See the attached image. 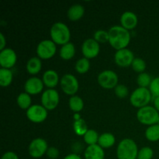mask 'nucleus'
<instances>
[{
  "mask_svg": "<svg viewBox=\"0 0 159 159\" xmlns=\"http://www.w3.org/2000/svg\"><path fill=\"white\" fill-rule=\"evenodd\" d=\"M119 77L114 71L104 70L97 76V82L102 88L105 89H112L118 85Z\"/></svg>",
  "mask_w": 159,
  "mask_h": 159,
  "instance_id": "423d86ee",
  "label": "nucleus"
},
{
  "mask_svg": "<svg viewBox=\"0 0 159 159\" xmlns=\"http://www.w3.org/2000/svg\"><path fill=\"white\" fill-rule=\"evenodd\" d=\"M154 156V151L150 147H143L138 151L137 159H152Z\"/></svg>",
  "mask_w": 159,
  "mask_h": 159,
  "instance_id": "473e14b6",
  "label": "nucleus"
},
{
  "mask_svg": "<svg viewBox=\"0 0 159 159\" xmlns=\"http://www.w3.org/2000/svg\"><path fill=\"white\" fill-rule=\"evenodd\" d=\"M137 119L141 124L147 126L157 124L159 119V112L152 106H146L138 109L137 112Z\"/></svg>",
  "mask_w": 159,
  "mask_h": 159,
  "instance_id": "20e7f679",
  "label": "nucleus"
},
{
  "mask_svg": "<svg viewBox=\"0 0 159 159\" xmlns=\"http://www.w3.org/2000/svg\"><path fill=\"white\" fill-rule=\"evenodd\" d=\"M85 14V8L81 4H74L70 6L67 12V16L71 21L81 20Z\"/></svg>",
  "mask_w": 159,
  "mask_h": 159,
  "instance_id": "6ab92c4d",
  "label": "nucleus"
},
{
  "mask_svg": "<svg viewBox=\"0 0 159 159\" xmlns=\"http://www.w3.org/2000/svg\"><path fill=\"white\" fill-rule=\"evenodd\" d=\"M46 155L49 159H57L59 157V151L55 147H49Z\"/></svg>",
  "mask_w": 159,
  "mask_h": 159,
  "instance_id": "c9c22d12",
  "label": "nucleus"
},
{
  "mask_svg": "<svg viewBox=\"0 0 159 159\" xmlns=\"http://www.w3.org/2000/svg\"><path fill=\"white\" fill-rule=\"evenodd\" d=\"M154 107L157 110V111L159 112V96L155 97L154 99Z\"/></svg>",
  "mask_w": 159,
  "mask_h": 159,
  "instance_id": "ea45409f",
  "label": "nucleus"
},
{
  "mask_svg": "<svg viewBox=\"0 0 159 159\" xmlns=\"http://www.w3.org/2000/svg\"><path fill=\"white\" fill-rule=\"evenodd\" d=\"M74 119H75V120H78L81 119V116H80V115H79V113H75V114H74Z\"/></svg>",
  "mask_w": 159,
  "mask_h": 159,
  "instance_id": "a19ab883",
  "label": "nucleus"
},
{
  "mask_svg": "<svg viewBox=\"0 0 159 159\" xmlns=\"http://www.w3.org/2000/svg\"><path fill=\"white\" fill-rule=\"evenodd\" d=\"M51 40L55 44L63 45L69 43L71 39V31L68 26L62 22H57L51 26L50 30Z\"/></svg>",
  "mask_w": 159,
  "mask_h": 159,
  "instance_id": "f03ea898",
  "label": "nucleus"
},
{
  "mask_svg": "<svg viewBox=\"0 0 159 159\" xmlns=\"http://www.w3.org/2000/svg\"><path fill=\"white\" fill-rule=\"evenodd\" d=\"M43 85L44 84H43L42 79L34 76L26 81L24 84V89L26 93L30 96H34V95L39 94L43 91Z\"/></svg>",
  "mask_w": 159,
  "mask_h": 159,
  "instance_id": "2eb2a0df",
  "label": "nucleus"
},
{
  "mask_svg": "<svg viewBox=\"0 0 159 159\" xmlns=\"http://www.w3.org/2000/svg\"><path fill=\"white\" fill-rule=\"evenodd\" d=\"M68 107H69L70 110L74 112L75 113H79L84 108L83 99L80 96H76V95L71 96L68 100Z\"/></svg>",
  "mask_w": 159,
  "mask_h": 159,
  "instance_id": "5701e85b",
  "label": "nucleus"
},
{
  "mask_svg": "<svg viewBox=\"0 0 159 159\" xmlns=\"http://www.w3.org/2000/svg\"><path fill=\"white\" fill-rule=\"evenodd\" d=\"M85 159H105V152L99 144L90 145L84 152Z\"/></svg>",
  "mask_w": 159,
  "mask_h": 159,
  "instance_id": "a211bd4d",
  "label": "nucleus"
},
{
  "mask_svg": "<svg viewBox=\"0 0 159 159\" xmlns=\"http://www.w3.org/2000/svg\"><path fill=\"white\" fill-rule=\"evenodd\" d=\"M120 26L125 28L127 30H133L138 26V16L131 11H126L123 12L121 15L120 19Z\"/></svg>",
  "mask_w": 159,
  "mask_h": 159,
  "instance_id": "dca6fc26",
  "label": "nucleus"
},
{
  "mask_svg": "<svg viewBox=\"0 0 159 159\" xmlns=\"http://www.w3.org/2000/svg\"><path fill=\"white\" fill-rule=\"evenodd\" d=\"M1 159H20L17 154L13 152H6L2 156Z\"/></svg>",
  "mask_w": 159,
  "mask_h": 159,
  "instance_id": "e433bc0d",
  "label": "nucleus"
},
{
  "mask_svg": "<svg viewBox=\"0 0 159 159\" xmlns=\"http://www.w3.org/2000/svg\"><path fill=\"white\" fill-rule=\"evenodd\" d=\"M149 90L154 97L159 96V77L152 79L150 86H149Z\"/></svg>",
  "mask_w": 159,
  "mask_h": 159,
  "instance_id": "f704fd0d",
  "label": "nucleus"
},
{
  "mask_svg": "<svg viewBox=\"0 0 159 159\" xmlns=\"http://www.w3.org/2000/svg\"><path fill=\"white\" fill-rule=\"evenodd\" d=\"M152 81V79L151 75L146 72L141 73L137 77V83L139 85V87H142V88H148L150 86Z\"/></svg>",
  "mask_w": 159,
  "mask_h": 159,
  "instance_id": "c756f323",
  "label": "nucleus"
},
{
  "mask_svg": "<svg viewBox=\"0 0 159 159\" xmlns=\"http://www.w3.org/2000/svg\"><path fill=\"white\" fill-rule=\"evenodd\" d=\"M75 71L79 74H85L86 72H88L90 68L89 59H87L85 57H82V58L79 59L75 62Z\"/></svg>",
  "mask_w": 159,
  "mask_h": 159,
  "instance_id": "cd10ccee",
  "label": "nucleus"
},
{
  "mask_svg": "<svg viewBox=\"0 0 159 159\" xmlns=\"http://www.w3.org/2000/svg\"><path fill=\"white\" fill-rule=\"evenodd\" d=\"M60 85L64 93L68 96H75L79 91V83L77 78L72 74H65L60 79Z\"/></svg>",
  "mask_w": 159,
  "mask_h": 159,
  "instance_id": "0eeeda50",
  "label": "nucleus"
},
{
  "mask_svg": "<svg viewBox=\"0 0 159 159\" xmlns=\"http://www.w3.org/2000/svg\"><path fill=\"white\" fill-rule=\"evenodd\" d=\"M100 52V45L93 38H88L84 40L82 44V53L87 59L95 58Z\"/></svg>",
  "mask_w": 159,
  "mask_h": 159,
  "instance_id": "f8f14e48",
  "label": "nucleus"
},
{
  "mask_svg": "<svg viewBox=\"0 0 159 159\" xmlns=\"http://www.w3.org/2000/svg\"><path fill=\"white\" fill-rule=\"evenodd\" d=\"M17 61L16 53L13 49L6 48L0 51V65L2 68L11 69Z\"/></svg>",
  "mask_w": 159,
  "mask_h": 159,
  "instance_id": "4468645a",
  "label": "nucleus"
},
{
  "mask_svg": "<svg viewBox=\"0 0 159 159\" xmlns=\"http://www.w3.org/2000/svg\"><path fill=\"white\" fill-rule=\"evenodd\" d=\"M0 41H1V43H0V50L2 51V50H4L6 48V39L2 33L0 34Z\"/></svg>",
  "mask_w": 159,
  "mask_h": 159,
  "instance_id": "4c0bfd02",
  "label": "nucleus"
},
{
  "mask_svg": "<svg viewBox=\"0 0 159 159\" xmlns=\"http://www.w3.org/2000/svg\"><path fill=\"white\" fill-rule=\"evenodd\" d=\"M48 110L38 104L32 105L26 112L27 119L34 124H40L45 121L48 118Z\"/></svg>",
  "mask_w": 159,
  "mask_h": 159,
  "instance_id": "9d476101",
  "label": "nucleus"
},
{
  "mask_svg": "<svg viewBox=\"0 0 159 159\" xmlns=\"http://www.w3.org/2000/svg\"><path fill=\"white\" fill-rule=\"evenodd\" d=\"M99 135L97 133V131L93 129H89L88 131L85 133V134L83 136L84 141L88 146L94 145V144H98V141H99Z\"/></svg>",
  "mask_w": 159,
  "mask_h": 159,
  "instance_id": "c85d7f7f",
  "label": "nucleus"
},
{
  "mask_svg": "<svg viewBox=\"0 0 159 159\" xmlns=\"http://www.w3.org/2000/svg\"><path fill=\"white\" fill-rule=\"evenodd\" d=\"M116 143V138L111 133H103L99 135L98 144L103 149L113 147Z\"/></svg>",
  "mask_w": 159,
  "mask_h": 159,
  "instance_id": "4be33fe9",
  "label": "nucleus"
},
{
  "mask_svg": "<svg viewBox=\"0 0 159 159\" xmlns=\"http://www.w3.org/2000/svg\"><path fill=\"white\" fill-rule=\"evenodd\" d=\"M93 39L99 43H109V32L104 30H98L93 34Z\"/></svg>",
  "mask_w": 159,
  "mask_h": 159,
  "instance_id": "2f4dec72",
  "label": "nucleus"
},
{
  "mask_svg": "<svg viewBox=\"0 0 159 159\" xmlns=\"http://www.w3.org/2000/svg\"><path fill=\"white\" fill-rule=\"evenodd\" d=\"M137 143L130 138H124L120 141L116 148L118 159H137L138 155Z\"/></svg>",
  "mask_w": 159,
  "mask_h": 159,
  "instance_id": "7ed1b4c3",
  "label": "nucleus"
},
{
  "mask_svg": "<svg viewBox=\"0 0 159 159\" xmlns=\"http://www.w3.org/2000/svg\"><path fill=\"white\" fill-rule=\"evenodd\" d=\"M48 148V142L43 138H37L30 143L28 146V152L32 158H40L47 153Z\"/></svg>",
  "mask_w": 159,
  "mask_h": 159,
  "instance_id": "9b49d317",
  "label": "nucleus"
},
{
  "mask_svg": "<svg viewBox=\"0 0 159 159\" xmlns=\"http://www.w3.org/2000/svg\"><path fill=\"white\" fill-rule=\"evenodd\" d=\"M40 101L41 105L48 110H54L57 108L60 101L58 92L54 89H48L42 93Z\"/></svg>",
  "mask_w": 159,
  "mask_h": 159,
  "instance_id": "6e6552de",
  "label": "nucleus"
},
{
  "mask_svg": "<svg viewBox=\"0 0 159 159\" xmlns=\"http://www.w3.org/2000/svg\"><path fill=\"white\" fill-rule=\"evenodd\" d=\"M145 138L148 141H152V142L159 141V125L158 124L149 126L146 129Z\"/></svg>",
  "mask_w": 159,
  "mask_h": 159,
  "instance_id": "a878e982",
  "label": "nucleus"
},
{
  "mask_svg": "<svg viewBox=\"0 0 159 159\" xmlns=\"http://www.w3.org/2000/svg\"><path fill=\"white\" fill-rule=\"evenodd\" d=\"M73 130L75 133L79 136H84L89 130L87 123L82 118L78 120H75L73 123Z\"/></svg>",
  "mask_w": 159,
  "mask_h": 159,
  "instance_id": "bb28decb",
  "label": "nucleus"
},
{
  "mask_svg": "<svg viewBox=\"0 0 159 159\" xmlns=\"http://www.w3.org/2000/svg\"><path fill=\"white\" fill-rule=\"evenodd\" d=\"M16 103L20 109L27 110L32 106L31 105L32 99H31L30 95L26 93V92L25 93H21L17 96Z\"/></svg>",
  "mask_w": 159,
  "mask_h": 159,
  "instance_id": "b1692460",
  "label": "nucleus"
},
{
  "mask_svg": "<svg viewBox=\"0 0 159 159\" xmlns=\"http://www.w3.org/2000/svg\"><path fill=\"white\" fill-rule=\"evenodd\" d=\"M114 93L115 95L118 98L124 99V98H126L129 95V89L125 85L118 84L116 86V88L114 89Z\"/></svg>",
  "mask_w": 159,
  "mask_h": 159,
  "instance_id": "72a5a7b5",
  "label": "nucleus"
},
{
  "mask_svg": "<svg viewBox=\"0 0 159 159\" xmlns=\"http://www.w3.org/2000/svg\"><path fill=\"white\" fill-rule=\"evenodd\" d=\"M42 81L46 87L48 89H54L57 85V84L60 82L58 74L56 71L52 69L47 70L43 73L42 76Z\"/></svg>",
  "mask_w": 159,
  "mask_h": 159,
  "instance_id": "f3484780",
  "label": "nucleus"
},
{
  "mask_svg": "<svg viewBox=\"0 0 159 159\" xmlns=\"http://www.w3.org/2000/svg\"><path fill=\"white\" fill-rule=\"evenodd\" d=\"M13 74L11 69L2 68L0 69V85L2 87H8L12 82Z\"/></svg>",
  "mask_w": 159,
  "mask_h": 159,
  "instance_id": "393cba45",
  "label": "nucleus"
},
{
  "mask_svg": "<svg viewBox=\"0 0 159 159\" xmlns=\"http://www.w3.org/2000/svg\"><path fill=\"white\" fill-rule=\"evenodd\" d=\"M152 96L149 89L138 87L130 94V102L135 108L141 109L148 105Z\"/></svg>",
  "mask_w": 159,
  "mask_h": 159,
  "instance_id": "39448f33",
  "label": "nucleus"
},
{
  "mask_svg": "<svg viewBox=\"0 0 159 159\" xmlns=\"http://www.w3.org/2000/svg\"><path fill=\"white\" fill-rule=\"evenodd\" d=\"M42 68L41 59L38 57H30L26 62V71L29 74L35 75L38 74Z\"/></svg>",
  "mask_w": 159,
  "mask_h": 159,
  "instance_id": "aec40b11",
  "label": "nucleus"
},
{
  "mask_svg": "<svg viewBox=\"0 0 159 159\" xmlns=\"http://www.w3.org/2000/svg\"><path fill=\"white\" fill-rule=\"evenodd\" d=\"M63 159H82L81 158V156H79V155L75 153H71L69 155H66Z\"/></svg>",
  "mask_w": 159,
  "mask_h": 159,
  "instance_id": "58836bf2",
  "label": "nucleus"
},
{
  "mask_svg": "<svg viewBox=\"0 0 159 159\" xmlns=\"http://www.w3.org/2000/svg\"><path fill=\"white\" fill-rule=\"evenodd\" d=\"M109 32V43L116 51L127 48L131 40L130 31L121 26H113Z\"/></svg>",
  "mask_w": 159,
  "mask_h": 159,
  "instance_id": "f257e3e1",
  "label": "nucleus"
},
{
  "mask_svg": "<svg viewBox=\"0 0 159 159\" xmlns=\"http://www.w3.org/2000/svg\"><path fill=\"white\" fill-rule=\"evenodd\" d=\"M75 54V47L74 43L71 42H69V43L61 46L60 51H59V55H60L61 58L65 61L71 60V58L74 57Z\"/></svg>",
  "mask_w": 159,
  "mask_h": 159,
  "instance_id": "412c9836",
  "label": "nucleus"
},
{
  "mask_svg": "<svg viewBox=\"0 0 159 159\" xmlns=\"http://www.w3.org/2000/svg\"><path fill=\"white\" fill-rule=\"evenodd\" d=\"M134 54L131 50L128 48L116 51L114 54V61L116 65L122 68L130 66L134 60Z\"/></svg>",
  "mask_w": 159,
  "mask_h": 159,
  "instance_id": "ddd939ff",
  "label": "nucleus"
},
{
  "mask_svg": "<svg viewBox=\"0 0 159 159\" xmlns=\"http://www.w3.org/2000/svg\"><path fill=\"white\" fill-rule=\"evenodd\" d=\"M158 124L159 125V119H158Z\"/></svg>",
  "mask_w": 159,
  "mask_h": 159,
  "instance_id": "79ce46f5",
  "label": "nucleus"
},
{
  "mask_svg": "<svg viewBox=\"0 0 159 159\" xmlns=\"http://www.w3.org/2000/svg\"><path fill=\"white\" fill-rule=\"evenodd\" d=\"M132 68L135 72H138L139 74L144 72L146 69V62L141 57H135L133 61V63L131 65Z\"/></svg>",
  "mask_w": 159,
  "mask_h": 159,
  "instance_id": "7c9ffc66",
  "label": "nucleus"
},
{
  "mask_svg": "<svg viewBox=\"0 0 159 159\" xmlns=\"http://www.w3.org/2000/svg\"><path fill=\"white\" fill-rule=\"evenodd\" d=\"M57 51L56 44L51 40H43L37 47V57L43 60L51 59L55 55Z\"/></svg>",
  "mask_w": 159,
  "mask_h": 159,
  "instance_id": "1a4fd4ad",
  "label": "nucleus"
}]
</instances>
